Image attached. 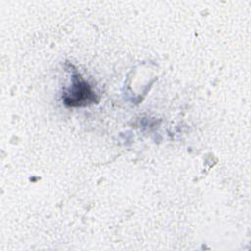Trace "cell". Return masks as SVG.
<instances>
[{
    "label": "cell",
    "mask_w": 251,
    "mask_h": 251,
    "mask_svg": "<svg viewBox=\"0 0 251 251\" xmlns=\"http://www.w3.org/2000/svg\"><path fill=\"white\" fill-rule=\"evenodd\" d=\"M94 93L90 86L75 74L73 75V86L70 92L65 96V103L69 106H82L92 103L94 99Z\"/></svg>",
    "instance_id": "cell-1"
}]
</instances>
